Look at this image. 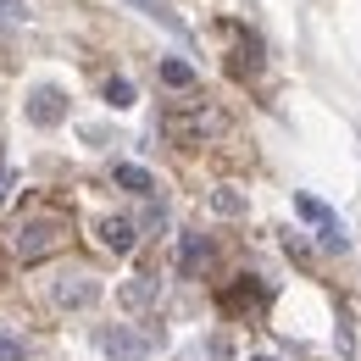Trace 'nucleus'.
Listing matches in <instances>:
<instances>
[{"instance_id":"f3484780","label":"nucleus","mask_w":361,"mask_h":361,"mask_svg":"<svg viewBox=\"0 0 361 361\" xmlns=\"http://www.w3.org/2000/svg\"><path fill=\"white\" fill-rule=\"evenodd\" d=\"M0 195H6V173H0Z\"/></svg>"},{"instance_id":"6e6552de","label":"nucleus","mask_w":361,"mask_h":361,"mask_svg":"<svg viewBox=\"0 0 361 361\" xmlns=\"http://www.w3.org/2000/svg\"><path fill=\"white\" fill-rule=\"evenodd\" d=\"M206 262H212V239H206V233H183V239H178V272H183V278H195Z\"/></svg>"},{"instance_id":"7ed1b4c3","label":"nucleus","mask_w":361,"mask_h":361,"mask_svg":"<svg viewBox=\"0 0 361 361\" xmlns=\"http://www.w3.org/2000/svg\"><path fill=\"white\" fill-rule=\"evenodd\" d=\"M50 300H56L61 312H84V306L100 300V278H94V272H67V278L50 283Z\"/></svg>"},{"instance_id":"f03ea898","label":"nucleus","mask_w":361,"mask_h":361,"mask_svg":"<svg viewBox=\"0 0 361 361\" xmlns=\"http://www.w3.org/2000/svg\"><path fill=\"white\" fill-rule=\"evenodd\" d=\"M228 117L223 111H212V106H195V111H167L161 117V134L173 139V145H206L212 134H223Z\"/></svg>"},{"instance_id":"f257e3e1","label":"nucleus","mask_w":361,"mask_h":361,"mask_svg":"<svg viewBox=\"0 0 361 361\" xmlns=\"http://www.w3.org/2000/svg\"><path fill=\"white\" fill-rule=\"evenodd\" d=\"M67 245V217L61 212H28L17 223V256L23 262H45Z\"/></svg>"},{"instance_id":"0eeeda50","label":"nucleus","mask_w":361,"mask_h":361,"mask_svg":"<svg viewBox=\"0 0 361 361\" xmlns=\"http://www.w3.org/2000/svg\"><path fill=\"white\" fill-rule=\"evenodd\" d=\"M100 245H106V250H117V256H128V250L139 245L134 217H106V223H100Z\"/></svg>"},{"instance_id":"1a4fd4ad","label":"nucleus","mask_w":361,"mask_h":361,"mask_svg":"<svg viewBox=\"0 0 361 361\" xmlns=\"http://www.w3.org/2000/svg\"><path fill=\"white\" fill-rule=\"evenodd\" d=\"M111 178H117V189H128V195H156V178H150L139 161H117Z\"/></svg>"},{"instance_id":"ddd939ff","label":"nucleus","mask_w":361,"mask_h":361,"mask_svg":"<svg viewBox=\"0 0 361 361\" xmlns=\"http://www.w3.org/2000/svg\"><path fill=\"white\" fill-rule=\"evenodd\" d=\"M139 11H145V17H150V23H161V28H173V34H189V28H183L178 17H173V11H167V6H161V0H134Z\"/></svg>"},{"instance_id":"2eb2a0df","label":"nucleus","mask_w":361,"mask_h":361,"mask_svg":"<svg viewBox=\"0 0 361 361\" xmlns=\"http://www.w3.org/2000/svg\"><path fill=\"white\" fill-rule=\"evenodd\" d=\"M28 17V0H0V23H23Z\"/></svg>"},{"instance_id":"39448f33","label":"nucleus","mask_w":361,"mask_h":361,"mask_svg":"<svg viewBox=\"0 0 361 361\" xmlns=\"http://www.w3.org/2000/svg\"><path fill=\"white\" fill-rule=\"evenodd\" d=\"M28 123L34 128H56V123H67V94L56 90V84H39V90H28Z\"/></svg>"},{"instance_id":"423d86ee","label":"nucleus","mask_w":361,"mask_h":361,"mask_svg":"<svg viewBox=\"0 0 361 361\" xmlns=\"http://www.w3.org/2000/svg\"><path fill=\"white\" fill-rule=\"evenodd\" d=\"M156 295H161V278H128V283L117 289V306L139 317V312H150V306H156Z\"/></svg>"},{"instance_id":"4468645a","label":"nucleus","mask_w":361,"mask_h":361,"mask_svg":"<svg viewBox=\"0 0 361 361\" xmlns=\"http://www.w3.org/2000/svg\"><path fill=\"white\" fill-rule=\"evenodd\" d=\"M106 100H111L117 111H123V106H134V84H128V78H111V84H106Z\"/></svg>"},{"instance_id":"dca6fc26","label":"nucleus","mask_w":361,"mask_h":361,"mask_svg":"<svg viewBox=\"0 0 361 361\" xmlns=\"http://www.w3.org/2000/svg\"><path fill=\"white\" fill-rule=\"evenodd\" d=\"M0 361H23V339H11V334H0Z\"/></svg>"},{"instance_id":"9d476101","label":"nucleus","mask_w":361,"mask_h":361,"mask_svg":"<svg viewBox=\"0 0 361 361\" xmlns=\"http://www.w3.org/2000/svg\"><path fill=\"white\" fill-rule=\"evenodd\" d=\"M295 217H306V223L317 228V233H328V228H339V217L317 200V195H295Z\"/></svg>"},{"instance_id":"9b49d317","label":"nucleus","mask_w":361,"mask_h":361,"mask_svg":"<svg viewBox=\"0 0 361 361\" xmlns=\"http://www.w3.org/2000/svg\"><path fill=\"white\" fill-rule=\"evenodd\" d=\"M156 78H161L167 90H195V67H189V61H178V56H167V61L156 67Z\"/></svg>"},{"instance_id":"20e7f679","label":"nucleus","mask_w":361,"mask_h":361,"mask_svg":"<svg viewBox=\"0 0 361 361\" xmlns=\"http://www.w3.org/2000/svg\"><path fill=\"white\" fill-rule=\"evenodd\" d=\"M100 356L106 361H145L150 356V339L139 334V328H100Z\"/></svg>"},{"instance_id":"f8f14e48","label":"nucleus","mask_w":361,"mask_h":361,"mask_svg":"<svg viewBox=\"0 0 361 361\" xmlns=\"http://www.w3.org/2000/svg\"><path fill=\"white\" fill-rule=\"evenodd\" d=\"M212 212H217V217H245L250 200H245L239 189H212Z\"/></svg>"},{"instance_id":"a211bd4d","label":"nucleus","mask_w":361,"mask_h":361,"mask_svg":"<svg viewBox=\"0 0 361 361\" xmlns=\"http://www.w3.org/2000/svg\"><path fill=\"white\" fill-rule=\"evenodd\" d=\"M250 361H272V356H250Z\"/></svg>"}]
</instances>
